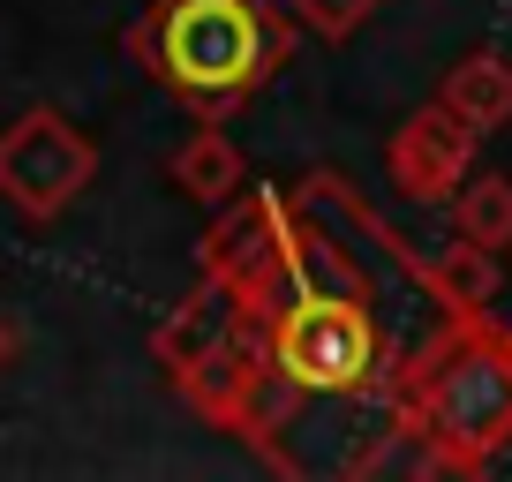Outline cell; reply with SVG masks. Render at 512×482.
Masks as SVG:
<instances>
[{
    "label": "cell",
    "mask_w": 512,
    "mask_h": 482,
    "mask_svg": "<svg viewBox=\"0 0 512 482\" xmlns=\"http://www.w3.org/2000/svg\"><path fill=\"white\" fill-rule=\"evenodd\" d=\"M128 53L159 76L196 121H226L294 61V16L272 0H151Z\"/></svg>",
    "instance_id": "obj_1"
},
{
    "label": "cell",
    "mask_w": 512,
    "mask_h": 482,
    "mask_svg": "<svg viewBox=\"0 0 512 482\" xmlns=\"http://www.w3.org/2000/svg\"><path fill=\"white\" fill-rule=\"evenodd\" d=\"M264 362L287 377L294 392H362L384 362L377 317L362 294L339 287H294L287 302L264 317Z\"/></svg>",
    "instance_id": "obj_2"
},
{
    "label": "cell",
    "mask_w": 512,
    "mask_h": 482,
    "mask_svg": "<svg viewBox=\"0 0 512 482\" xmlns=\"http://www.w3.org/2000/svg\"><path fill=\"white\" fill-rule=\"evenodd\" d=\"M91 174H98V151L68 113L31 106L0 129V204L16 211V219H31V226L61 219L91 189Z\"/></svg>",
    "instance_id": "obj_3"
},
{
    "label": "cell",
    "mask_w": 512,
    "mask_h": 482,
    "mask_svg": "<svg viewBox=\"0 0 512 482\" xmlns=\"http://www.w3.org/2000/svg\"><path fill=\"white\" fill-rule=\"evenodd\" d=\"M204 272L234 279L249 294L256 332H264V317L302 287V234H294L287 204L279 196H226L219 226L204 234Z\"/></svg>",
    "instance_id": "obj_4"
},
{
    "label": "cell",
    "mask_w": 512,
    "mask_h": 482,
    "mask_svg": "<svg viewBox=\"0 0 512 482\" xmlns=\"http://www.w3.org/2000/svg\"><path fill=\"white\" fill-rule=\"evenodd\" d=\"M475 144H482V136L467 129L460 113L430 98L422 113H407L400 129H392V144H384V174H392V189H400L407 204H452V189L475 174Z\"/></svg>",
    "instance_id": "obj_5"
},
{
    "label": "cell",
    "mask_w": 512,
    "mask_h": 482,
    "mask_svg": "<svg viewBox=\"0 0 512 482\" xmlns=\"http://www.w3.org/2000/svg\"><path fill=\"white\" fill-rule=\"evenodd\" d=\"M241 332H256V317H249V294L234 287V279H219V272H204L189 287V302L174 309V317L151 332V354H159V370L166 377H189L204 354H219L226 339H241Z\"/></svg>",
    "instance_id": "obj_6"
},
{
    "label": "cell",
    "mask_w": 512,
    "mask_h": 482,
    "mask_svg": "<svg viewBox=\"0 0 512 482\" xmlns=\"http://www.w3.org/2000/svg\"><path fill=\"white\" fill-rule=\"evenodd\" d=\"M264 370H272V362H264V332H241V339H226L219 354H204L189 377H174V385H181V400H189L196 415H211L219 430L241 437V415H249Z\"/></svg>",
    "instance_id": "obj_7"
},
{
    "label": "cell",
    "mask_w": 512,
    "mask_h": 482,
    "mask_svg": "<svg viewBox=\"0 0 512 482\" xmlns=\"http://www.w3.org/2000/svg\"><path fill=\"white\" fill-rule=\"evenodd\" d=\"M415 279L430 287V302L445 309V317H482V309L497 302V249H482V241L452 234V249L422 257Z\"/></svg>",
    "instance_id": "obj_8"
},
{
    "label": "cell",
    "mask_w": 512,
    "mask_h": 482,
    "mask_svg": "<svg viewBox=\"0 0 512 482\" xmlns=\"http://www.w3.org/2000/svg\"><path fill=\"white\" fill-rule=\"evenodd\" d=\"M437 106H452L475 136L505 129V121H512V61H505V53H490V46L460 53V61L445 68V83H437Z\"/></svg>",
    "instance_id": "obj_9"
},
{
    "label": "cell",
    "mask_w": 512,
    "mask_h": 482,
    "mask_svg": "<svg viewBox=\"0 0 512 482\" xmlns=\"http://www.w3.org/2000/svg\"><path fill=\"white\" fill-rule=\"evenodd\" d=\"M174 189L196 196V204H211V211H219L226 196H241V151H234V136H226V121H204V129L174 151Z\"/></svg>",
    "instance_id": "obj_10"
},
{
    "label": "cell",
    "mask_w": 512,
    "mask_h": 482,
    "mask_svg": "<svg viewBox=\"0 0 512 482\" xmlns=\"http://www.w3.org/2000/svg\"><path fill=\"white\" fill-rule=\"evenodd\" d=\"M452 234L482 241V249H512V181L505 174H475L452 189Z\"/></svg>",
    "instance_id": "obj_11"
},
{
    "label": "cell",
    "mask_w": 512,
    "mask_h": 482,
    "mask_svg": "<svg viewBox=\"0 0 512 482\" xmlns=\"http://www.w3.org/2000/svg\"><path fill=\"white\" fill-rule=\"evenodd\" d=\"M287 16L302 23V31H317V38H347V31H362V23L377 16V0H287Z\"/></svg>",
    "instance_id": "obj_12"
},
{
    "label": "cell",
    "mask_w": 512,
    "mask_h": 482,
    "mask_svg": "<svg viewBox=\"0 0 512 482\" xmlns=\"http://www.w3.org/2000/svg\"><path fill=\"white\" fill-rule=\"evenodd\" d=\"M8 362H16V324L0 317V370H8Z\"/></svg>",
    "instance_id": "obj_13"
}]
</instances>
